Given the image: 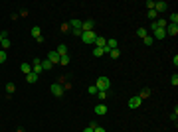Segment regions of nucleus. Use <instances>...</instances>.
Segmentation results:
<instances>
[{
  "label": "nucleus",
  "mask_w": 178,
  "mask_h": 132,
  "mask_svg": "<svg viewBox=\"0 0 178 132\" xmlns=\"http://www.w3.org/2000/svg\"><path fill=\"white\" fill-rule=\"evenodd\" d=\"M83 132H93V128L91 126H87V128H83Z\"/></svg>",
  "instance_id": "38"
},
{
  "label": "nucleus",
  "mask_w": 178,
  "mask_h": 132,
  "mask_svg": "<svg viewBox=\"0 0 178 132\" xmlns=\"http://www.w3.org/2000/svg\"><path fill=\"white\" fill-rule=\"evenodd\" d=\"M141 105H143V99H141L138 95H135V97L129 99V108H138Z\"/></svg>",
  "instance_id": "4"
},
{
  "label": "nucleus",
  "mask_w": 178,
  "mask_h": 132,
  "mask_svg": "<svg viewBox=\"0 0 178 132\" xmlns=\"http://www.w3.org/2000/svg\"><path fill=\"white\" fill-rule=\"evenodd\" d=\"M137 36H138V38H146V36H148V30H146V28H138Z\"/></svg>",
  "instance_id": "19"
},
{
  "label": "nucleus",
  "mask_w": 178,
  "mask_h": 132,
  "mask_svg": "<svg viewBox=\"0 0 178 132\" xmlns=\"http://www.w3.org/2000/svg\"><path fill=\"white\" fill-rule=\"evenodd\" d=\"M93 132H107V130L103 128V126H95V128H93Z\"/></svg>",
  "instance_id": "35"
},
{
  "label": "nucleus",
  "mask_w": 178,
  "mask_h": 132,
  "mask_svg": "<svg viewBox=\"0 0 178 132\" xmlns=\"http://www.w3.org/2000/svg\"><path fill=\"white\" fill-rule=\"evenodd\" d=\"M138 97H141V99H146V97H151V89H143V91L138 93Z\"/></svg>",
  "instance_id": "20"
},
{
  "label": "nucleus",
  "mask_w": 178,
  "mask_h": 132,
  "mask_svg": "<svg viewBox=\"0 0 178 132\" xmlns=\"http://www.w3.org/2000/svg\"><path fill=\"white\" fill-rule=\"evenodd\" d=\"M107 95H109V91H97L99 101H105V99H107Z\"/></svg>",
  "instance_id": "25"
},
{
  "label": "nucleus",
  "mask_w": 178,
  "mask_h": 132,
  "mask_svg": "<svg viewBox=\"0 0 178 132\" xmlns=\"http://www.w3.org/2000/svg\"><path fill=\"white\" fill-rule=\"evenodd\" d=\"M95 114H97V116H103V114H107V106L103 105V103L95 105Z\"/></svg>",
  "instance_id": "8"
},
{
  "label": "nucleus",
  "mask_w": 178,
  "mask_h": 132,
  "mask_svg": "<svg viewBox=\"0 0 178 132\" xmlns=\"http://www.w3.org/2000/svg\"><path fill=\"white\" fill-rule=\"evenodd\" d=\"M146 8L148 10H154V0H146Z\"/></svg>",
  "instance_id": "33"
},
{
  "label": "nucleus",
  "mask_w": 178,
  "mask_h": 132,
  "mask_svg": "<svg viewBox=\"0 0 178 132\" xmlns=\"http://www.w3.org/2000/svg\"><path fill=\"white\" fill-rule=\"evenodd\" d=\"M170 24H176V26H178V14L176 12L170 14Z\"/></svg>",
  "instance_id": "28"
},
{
  "label": "nucleus",
  "mask_w": 178,
  "mask_h": 132,
  "mask_svg": "<svg viewBox=\"0 0 178 132\" xmlns=\"http://www.w3.org/2000/svg\"><path fill=\"white\" fill-rule=\"evenodd\" d=\"M69 61H71L69 59V55H61V57H59V65L66 67V65H69Z\"/></svg>",
  "instance_id": "18"
},
{
  "label": "nucleus",
  "mask_w": 178,
  "mask_h": 132,
  "mask_svg": "<svg viewBox=\"0 0 178 132\" xmlns=\"http://www.w3.org/2000/svg\"><path fill=\"white\" fill-rule=\"evenodd\" d=\"M164 30H166V36H176V34H178V26H176V24H168Z\"/></svg>",
  "instance_id": "9"
},
{
  "label": "nucleus",
  "mask_w": 178,
  "mask_h": 132,
  "mask_svg": "<svg viewBox=\"0 0 178 132\" xmlns=\"http://www.w3.org/2000/svg\"><path fill=\"white\" fill-rule=\"evenodd\" d=\"M4 38H6V32H2V34H0V44H2V40H4Z\"/></svg>",
  "instance_id": "37"
},
{
  "label": "nucleus",
  "mask_w": 178,
  "mask_h": 132,
  "mask_svg": "<svg viewBox=\"0 0 178 132\" xmlns=\"http://www.w3.org/2000/svg\"><path fill=\"white\" fill-rule=\"evenodd\" d=\"M170 83H172V85H174V87L178 85V75H176V73H174V75H172V77H170Z\"/></svg>",
  "instance_id": "32"
},
{
  "label": "nucleus",
  "mask_w": 178,
  "mask_h": 132,
  "mask_svg": "<svg viewBox=\"0 0 178 132\" xmlns=\"http://www.w3.org/2000/svg\"><path fill=\"white\" fill-rule=\"evenodd\" d=\"M26 81H28V83H30V85H32V83H36V81H38V75H36V73H28V75H26Z\"/></svg>",
  "instance_id": "14"
},
{
  "label": "nucleus",
  "mask_w": 178,
  "mask_h": 132,
  "mask_svg": "<svg viewBox=\"0 0 178 132\" xmlns=\"http://www.w3.org/2000/svg\"><path fill=\"white\" fill-rule=\"evenodd\" d=\"M0 46H2V49H4V51H6V49H8V47H10V46H12V44H10V40H8V38H4Z\"/></svg>",
  "instance_id": "21"
},
{
  "label": "nucleus",
  "mask_w": 178,
  "mask_h": 132,
  "mask_svg": "<svg viewBox=\"0 0 178 132\" xmlns=\"http://www.w3.org/2000/svg\"><path fill=\"white\" fill-rule=\"evenodd\" d=\"M152 32H154L152 38H158V40H164V38H166V30H164V28H154Z\"/></svg>",
  "instance_id": "5"
},
{
  "label": "nucleus",
  "mask_w": 178,
  "mask_h": 132,
  "mask_svg": "<svg viewBox=\"0 0 178 132\" xmlns=\"http://www.w3.org/2000/svg\"><path fill=\"white\" fill-rule=\"evenodd\" d=\"M61 32H71V28H69V24H63V26H61Z\"/></svg>",
  "instance_id": "34"
},
{
  "label": "nucleus",
  "mask_w": 178,
  "mask_h": 132,
  "mask_svg": "<svg viewBox=\"0 0 178 132\" xmlns=\"http://www.w3.org/2000/svg\"><path fill=\"white\" fill-rule=\"evenodd\" d=\"M109 55H111L113 59H119V55H121V51H119V47H117V49H111V51H109Z\"/></svg>",
  "instance_id": "24"
},
{
  "label": "nucleus",
  "mask_w": 178,
  "mask_h": 132,
  "mask_svg": "<svg viewBox=\"0 0 178 132\" xmlns=\"http://www.w3.org/2000/svg\"><path fill=\"white\" fill-rule=\"evenodd\" d=\"M52 63H50V61H48V59H44V61H42V69H44V71H48V69H52Z\"/></svg>",
  "instance_id": "22"
},
{
  "label": "nucleus",
  "mask_w": 178,
  "mask_h": 132,
  "mask_svg": "<svg viewBox=\"0 0 178 132\" xmlns=\"http://www.w3.org/2000/svg\"><path fill=\"white\" fill-rule=\"evenodd\" d=\"M95 38H97L95 30H93V32H81V40H83V44H95Z\"/></svg>",
  "instance_id": "2"
},
{
  "label": "nucleus",
  "mask_w": 178,
  "mask_h": 132,
  "mask_svg": "<svg viewBox=\"0 0 178 132\" xmlns=\"http://www.w3.org/2000/svg\"><path fill=\"white\" fill-rule=\"evenodd\" d=\"M107 46V38H95V47H101V49H103V47Z\"/></svg>",
  "instance_id": "13"
},
{
  "label": "nucleus",
  "mask_w": 178,
  "mask_h": 132,
  "mask_svg": "<svg viewBox=\"0 0 178 132\" xmlns=\"http://www.w3.org/2000/svg\"><path fill=\"white\" fill-rule=\"evenodd\" d=\"M48 61H50L52 65L59 63V55H58V51H50V53H48Z\"/></svg>",
  "instance_id": "7"
},
{
  "label": "nucleus",
  "mask_w": 178,
  "mask_h": 132,
  "mask_svg": "<svg viewBox=\"0 0 178 132\" xmlns=\"http://www.w3.org/2000/svg\"><path fill=\"white\" fill-rule=\"evenodd\" d=\"M32 36L36 38L38 41H44V38H42V30H40V26H32Z\"/></svg>",
  "instance_id": "11"
},
{
  "label": "nucleus",
  "mask_w": 178,
  "mask_h": 132,
  "mask_svg": "<svg viewBox=\"0 0 178 132\" xmlns=\"http://www.w3.org/2000/svg\"><path fill=\"white\" fill-rule=\"evenodd\" d=\"M95 87H97V91H109V89H111V79L103 75V77H99L97 79Z\"/></svg>",
  "instance_id": "1"
},
{
  "label": "nucleus",
  "mask_w": 178,
  "mask_h": 132,
  "mask_svg": "<svg viewBox=\"0 0 178 132\" xmlns=\"http://www.w3.org/2000/svg\"><path fill=\"white\" fill-rule=\"evenodd\" d=\"M107 47H109V51H111V49H117V40H113V38H109V40H107Z\"/></svg>",
  "instance_id": "16"
},
{
  "label": "nucleus",
  "mask_w": 178,
  "mask_h": 132,
  "mask_svg": "<svg viewBox=\"0 0 178 132\" xmlns=\"http://www.w3.org/2000/svg\"><path fill=\"white\" fill-rule=\"evenodd\" d=\"M87 93H89V95H97V87H95V85H91L89 89H87Z\"/></svg>",
  "instance_id": "31"
},
{
  "label": "nucleus",
  "mask_w": 178,
  "mask_h": 132,
  "mask_svg": "<svg viewBox=\"0 0 178 132\" xmlns=\"http://www.w3.org/2000/svg\"><path fill=\"white\" fill-rule=\"evenodd\" d=\"M93 55H95V57H101V55H105V53H103L101 47H95V49H93Z\"/></svg>",
  "instance_id": "29"
},
{
  "label": "nucleus",
  "mask_w": 178,
  "mask_h": 132,
  "mask_svg": "<svg viewBox=\"0 0 178 132\" xmlns=\"http://www.w3.org/2000/svg\"><path fill=\"white\" fill-rule=\"evenodd\" d=\"M20 69H22V73H24V75L32 73V65H30V63H22V65H20Z\"/></svg>",
  "instance_id": "15"
},
{
  "label": "nucleus",
  "mask_w": 178,
  "mask_h": 132,
  "mask_svg": "<svg viewBox=\"0 0 178 132\" xmlns=\"http://www.w3.org/2000/svg\"><path fill=\"white\" fill-rule=\"evenodd\" d=\"M152 41H154V38H152V36H146V38H143V44H145V46H152Z\"/></svg>",
  "instance_id": "23"
},
{
  "label": "nucleus",
  "mask_w": 178,
  "mask_h": 132,
  "mask_svg": "<svg viewBox=\"0 0 178 132\" xmlns=\"http://www.w3.org/2000/svg\"><path fill=\"white\" fill-rule=\"evenodd\" d=\"M55 51H58V55H59V57H61V55H67V47L63 46V44H59V46H58V49H55Z\"/></svg>",
  "instance_id": "17"
},
{
  "label": "nucleus",
  "mask_w": 178,
  "mask_h": 132,
  "mask_svg": "<svg viewBox=\"0 0 178 132\" xmlns=\"http://www.w3.org/2000/svg\"><path fill=\"white\" fill-rule=\"evenodd\" d=\"M6 51H4V49H0V63H4V61H6Z\"/></svg>",
  "instance_id": "30"
},
{
  "label": "nucleus",
  "mask_w": 178,
  "mask_h": 132,
  "mask_svg": "<svg viewBox=\"0 0 178 132\" xmlns=\"http://www.w3.org/2000/svg\"><path fill=\"white\" fill-rule=\"evenodd\" d=\"M32 71L36 73V75H40V73L44 71V69H42V59H34V65H32Z\"/></svg>",
  "instance_id": "10"
},
{
  "label": "nucleus",
  "mask_w": 178,
  "mask_h": 132,
  "mask_svg": "<svg viewBox=\"0 0 178 132\" xmlns=\"http://www.w3.org/2000/svg\"><path fill=\"white\" fill-rule=\"evenodd\" d=\"M52 95H53V97H61V95H63V87L59 85V83L52 85Z\"/></svg>",
  "instance_id": "6"
},
{
  "label": "nucleus",
  "mask_w": 178,
  "mask_h": 132,
  "mask_svg": "<svg viewBox=\"0 0 178 132\" xmlns=\"http://www.w3.org/2000/svg\"><path fill=\"white\" fill-rule=\"evenodd\" d=\"M71 34H73V36H79V38H81V30H71Z\"/></svg>",
  "instance_id": "36"
},
{
  "label": "nucleus",
  "mask_w": 178,
  "mask_h": 132,
  "mask_svg": "<svg viewBox=\"0 0 178 132\" xmlns=\"http://www.w3.org/2000/svg\"><path fill=\"white\" fill-rule=\"evenodd\" d=\"M146 16H148V18H151V20H156V18H158L156 10H148V12H146Z\"/></svg>",
  "instance_id": "26"
},
{
  "label": "nucleus",
  "mask_w": 178,
  "mask_h": 132,
  "mask_svg": "<svg viewBox=\"0 0 178 132\" xmlns=\"http://www.w3.org/2000/svg\"><path fill=\"white\" fill-rule=\"evenodd\" d=\"M93 30H95V20L81 22V32H93Z\"/></svg>",
  "instance_id": "3"
},
{
  "label": "nucleus",
  "mask_w": 178,
  "mask_h": 132,
  "mask_svg": "<svg viewBox=\"0 0 178 132\" xmlns=\"http://www.w3.org/2000/svg\"><path fill=\"white\" fill-rule=\"evenodd\" d=\"M166 8H168V4H166V2H162V0H160V2H154V10H156V14L158 12H164Z\"/></svg>",
  "instance_id": "12"
},
{
  "label": "nucleus",
  "mask_w": 178,
  "mask_h": 132,
  "mask_svg": "<svg viewBox=\"0 0 178 132\" xmlns=\"http://www.w3.org/2000/svg\"><path fill=\"white\" fill-rule=\"evenodd\" d=\"M14 89H16V87H14V83H6V91H8V97H10V95L14 93Z\"/></svg>",
  "instance_id": "27"
}]
</instances>
